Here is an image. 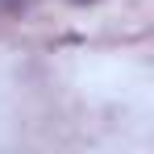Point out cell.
<instances>
[{
	"label": "cell",
	"instance_id": "1",
	"mask_svg": "<svg viewBox=\"0 0 154 154\" xmlns=\"http://www.w3.org/2000/svg\"><path fill=\"white\" fill-rule=\"evenodd\" d=\"M79 4H88V0H79Z\"/></svg>",
	"mask_w": 154,
	"mask_h": 154
}]
</instances>
